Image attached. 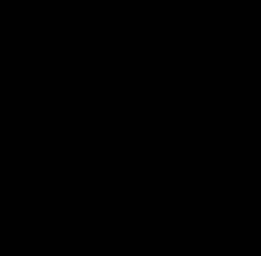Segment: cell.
<instances>
[{
	"instance_id": "cell-1",
	"label": "cell",
	"mask_w": 261,
	"mask_h": 256,
	"mask_svg": "<svg viewBox=\"0 0 261 256\" xmlns=\"http://www.w3.org/2000/svg\"><path fill=\"white\" fill-rule=\"evenodd\" d=\"M198 211H203L198 216V256H234V234L216 216V203L207 198Z\"/></svg>"
},
{
	"instance_id": "cell-2",
	"label": "cell",
	"mask_w": 261,
	"mask_h": 256,
	"mask_svg": "<svg viewBox=\"0 0 261 256\" xmlns=\"http://www.w3.org/2000/svg\"><path fill=\"white\" fill-rule=\"evenodd\" d=\"M194 45H198V54H230L239 45V23L234 18H198Z\"/></svg>"
},
{
	"instance_id": "cell-3",
	"label": "cell",
	"mask_w": 261,
	"mask_h": 256,
	"mask_svg": "<svg viewBox=\"0 0 261 256\" xmlns=\"http://www.w3.org/2000/svg\"><path fill=\"white\" fill-rule=\"evenodd\" d=\"M216 216L230 234H261V198H216Z\"/></svg>"
},
{
	"instance_id": "cell-4",
	"label": "cell",
	"mask_w": 261,
	"mask_h": 256,
	"mask_svg": "<svg viewBox=\"0 0 261 256\" xmlns=\"http://www.w3.org/2000/svg\"><path fill=\"white\" fill-rule=\"evenodd\" d=\"M203 0H126L130 18H194Z\"/></svg>"
},
{
	"instance_id": "cell-5",
	"label": "cell",
	"mask_w": 261,
	"mask_h": 256,
	"mask_svg": "<svg viewBox=\"0 0 261 256\" xmlns=\"http://www.w3.org/2000/svg\"><path fill=\"white\" fill-rule=\"evenodd\" d=\"M130 45L122 18H90V54H122Z\"/></svg>"
},
{
	"instance_id": "cell-6",
	"label": "cell",
	"mask_w": 261,
	"mask_h": 256,
	"mask_svg": "<svg viewBox=\"0 0 261 256\" xmlns=\"http://www.w3.org/2000/svg\"><path fill=\"white\" fill-rule=\"evenodd\" d=\"M90 5H95V0H50L54 18H86V14H90Z\"/></svg>"
}]
</instances>
